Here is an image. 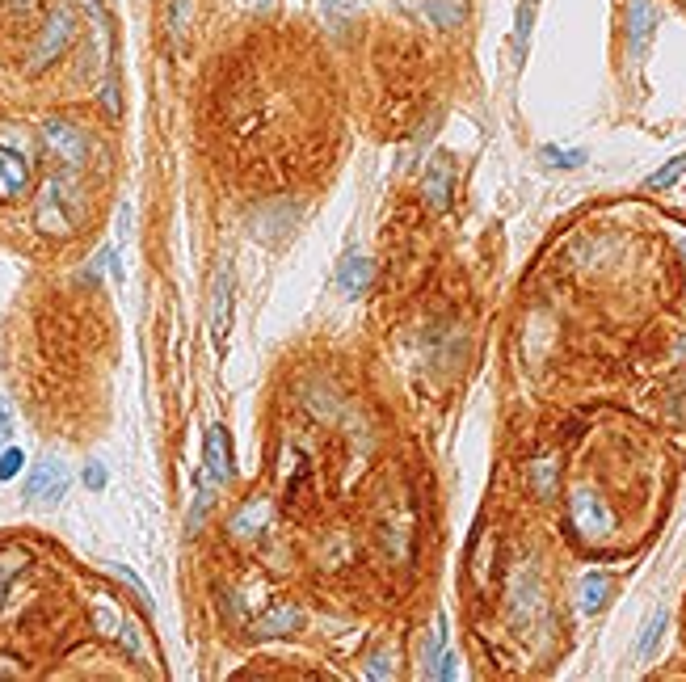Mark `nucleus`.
Wrapping results in <instances>:
<instances>
[{
	"label": "nucleus",
	"instance_id": "nucleus-1",
	"mask_svg": "<svg viewBox=\"0 0 686 682\" xmlns=\"http://www.w3.org/2000/svg\"><path fill=\"white\" fill-rule=\"evenodd\" d=\"M72 173L76 169H64V173H51L43 190H38V207H34V224L51 232V236H68L76 228V215H80V198L72 190Z\"/></svg>",
	"mask_w": 686,
	"mask_h": 682
},
{
	"label": "nucleus",
	"instance_id": "nucleus-2",
	"mask_svg": "<svg viewBox=\"0 0 686 682\" xmlns=\"http://www.w3.org/2000/svg\"><path fill=\"white\" fill-rule=\"evenodd\" d=\"M569 527H573V535L581 539L585 548L607 544V539L615 535V510H611V501L602 497L598 489H590V485L573 489L569 493Z\"/></svg>",
	"mask_w": 686,
	"mask_h": 682
},
{
	"label": "nucleus",
	"instance_id": "nucleus-3",
	"mask_svg": "<svg viewBox=\"0 0 686 682\" xmlns=\"http://www.w3.org/2000/svg\"><path fill=\"white\" fill-rule=\"evenodd\" d=\"M34 182V156L26 152L22 135L0 131V203H17Z\"/></svg>",
	"mask_w": 686,
	"mask_h": 682
},
{
	"label": "nucleus",
	"instance_id": "nucleus-4",
	"mask_svg": "<svg viewBox=\"0 0 686 682\" xmlns=\"http://www.w3.org/2000/svg\"><path fill=\"white\" fill-rule=\"evenodd\" d=\"M72 34H76V17L68 13V9H55L47 22H43V30H38V38H34V47H30V72H43V68H51L59 55H64L68 47H72Z\"/></svg>",
	"mask_w": 686,
	"mask_h": 682
},
{
	"label": "nucleus",
	"instance_id": "nucleus-5",
	"mask_svg": "<svg viewBox=\"0 0 686 682\" xmlns=\"http://www.w3.org/2000/svg\"><path fill=\"white\" fill-rule=\"evenodd\" d=\"M43 144L64 160V169H80L89 160V135L68 118H47L43 123Z\"/></svg>",
	"mask_w": 686,
	"mask_h": 682
},
{
	"label": "nucleus",
	"instance_id": "nucleus-6",
	"mask_svg": "<svg viewBox=\"0 0 686 682\" xmlns=\"http://www.w3.org/2000/svg\"><path fill=\"white\" fill-rule=\"evenodd\" d=\"M64 493H68V468L59 459H38L26 476V501L30 506H59Z\"/></svg>",
	"mask_w": 686,
	"mask_h": 682
},
{
	"label": "nucleus",
	"instance_id": "nucleus-7",
	"mask_svg": "<svg viewBox=\"0 0 686 682\" xmlns=\"http://www.w3.org/2000/svg\"><path fill=\"white\" fill-rule=\"evenodd\" d=\"M657 22H661L657 0H628V51H632V59H644Z\"/></svg>",
	"mask_w": 686,
	"mask_h": 682
},
{
	"label": "nucleus",
	"instance_id": "nucleus-8",
	"mask_svg": "<svg viewBox=\"0 0 686 682\" xmlns=\"http://www.w3.org/2000/svg\"><path fill=\"white\" fill-rule=\"evenodd\" d=\"M228 329H232V266L224 262L215 274V287H211V337L219 350H224V341H228Z\"/></svg>",
	"mask_w": 686,
	"mask_h": 682
},
{
	"label": "nucleus",
	"instance_id": "nucleus-9",
	"mask_svg": "<svg viewBox=\"0 0 686 682\" xmlns=\"http://www.w3.org/2000/svg\"><path fill=\"white\" fill-rule=\"evenodd\" d=\"M203 476H211L219 489L232 480V447H228V430L224 426H207V443H203Z\"/></svg>",
	"mask_w": 686,
	"mask_h": 682
},
{
	"label": "nucleus",
	"instance_id": "nucleus-10",
	"mask_svg": "<svg viewBox=\"0 0 686 682\" xmlns=\"http://www.w3.org/2000/svg\"><path fill=\"white\" fill-rule=\"evenodd\" d=\"M190 17H194V0H169L165 5V43H169V51L186 47Z\"/></svg>",
	"mask_w": 686,
	"mask_h": 682
},
{
	"label": "nucleus",
	"instance_id": "nucleus-11",
	"mask_svg": "<svg viewBox=\"0 0 686 682\" xmlns=\"http://www.w3.org/2000/svg\"><path fill=\"white\" fill-rule=\"evenodd\" d=\"M607 598H611V577H607V573L594 569V573L581 577V611H585V615L602 611V607H607Z\"/></svg>",
	"mask_w": 686,
	"mask_h": 682
},
{
	"label": "nucleus",
	"instance_id": "nucleus-12",
	"mask_svg": "<svg viewBox=\"0 0 686 682\" xmlns=\"http://www.w3.org/2000/svg\"><path fill=\"white\" fill-rule=\"evenodd\" d=\"M337 283H341V291H346V295L367 291V283H371V262H367V257H358V253H350L346 266H341V274H337Z\"/></svg>",
	"mask_w": 686,
	"mask_h": 682
},
{
	"label": "nucleus",
	"instance_id": "nucleus-13",
	"mask_svg": "<svg viewBox=\"0 0 686 682\" xmlns=\"http://www.w3.org/2000/svg\"><path fill=\"white\" fill-rule=\"evenodd\" d=\"M295 624H299V611H295L291 603H282V607H274L266 619H257L253 632H257V636H282V632H291Z\"/></svg>",
	"mask_w": 686,
	"mask_h": 682
},
{
	"label": "nucleus",
	"instance_id": "nucleus-14",
	"mask_svg": "<svg viewBox=\"0 0 686 682\" xmlns=\"http://www.w3.org/2000/svg\"><path fill=\"white\" fill-rule=\"evenodd\" d=\"M417 5L426 9L442 30H455L463 22V0H417Z\"/></svg>",
	"mask_w": 686,
	"mask_h": 682
},
{
	"label": "nucleus",
	"instance_id": "nucleus-15",
	"mask_svg": "<svg viewBox=\"0 0 686 682\" xmlns=\"http://www.w3.org/2000/svg\"><path fill=\"white\" fill-rule=\"evenodd\" d=\"M325 5V22L337 30V34H346L354 26V17H358V5L354 0H320Z\"/></svg>",
	"mask_w": 686,
	"mask_h": 682
},
{
	"label": "nucleus",
	"instance_id": "nucleus-16",
	"mask_svg": "<svg viewBox=\"0 0 686 682\" xmlns=\"http://www.w3.org/2000/svg\"><path fill=\"white\" fill-rule=\"evenodd\" d=\"M531 22H535V0H522L518 26H514V59H522L527 47H531Z\"/></svg>",
	"mask_w": 686,
	"mask_h": 682
},
{
	"label": "nucleus",
	"instance_id": "nucleus-17",
	"mask_svg": "<svg viewBox=\"0 0 686 682\" xmlns=\"http://www.w3.org/2000/svg\"><path fill=\"white\" fill-rule=\"evenodd\" d=\"M682 173H686V152H682V156H674L665 169H657V173L649 177V182H644V190H670Z\"/></svg>",
	"mask_w": 686,
	"mask_h": 682
},
{
	"label": "nucleus",
	"instance_id": "nucleus-18",
	"mask_svg": "<svg viewBox=\"0 0 686 682\" xmlns=\"http://www.w3.org/2000/svg\"><path fill=\"white\" fill-rule=\"evenodd\" d=\"M447 182H451V169H447V160H438V165L430 169V177H426V186L434 194V207H447Z\"/></svg>",
	"mask_w": 686,
	"mask_h": 682
},
{
	"label": "nucleus",
	"instance_id": "nucleus-19",
	"mask_svg": "<svg viewBox=\"0 0 686 682\" xmlns=\"http://www.w3.org/2000/svg\"><path fill=\"white\" fill-rule=\"evenodd\" d=\"M661 632H665V611H657L653 619H649V624H644V636H640V661L644 657H653V649H657V640H661Z\"/></svg>",
	"mask_w": 686,
	"mask_h": 682
},
{
	"label": "nucleus",
	"instance_id": "nucleus-20",
	"mask_svg": "<svg viewBox=\"0 0 686 682\" xmlns=\"http://www.w3.org/2000/svg\"><path fill=\"white\" fill-rule=\"evenodd\" d=\"M543 160H548V165H564V169H577L581 160H585V152H560V148H543Z\"/></svg>",
	"mask_w": 686,
	"mask_h": 682
},
{
	"label": "nucleus",
	"instance_id": "nucleus-21",
	"mask_svg": "<svg viewBox=\"0 0 686 682\" xmlns=\"http://www.w3.org/2000/svg\"><path fill=\"white\" fill-rule=\"evenodd\" d=\"M13 438V409H9V400L0 396V447H5Z\"/></svg>",
	"mask_w": 686,
	"mask_h": 682
},
{
	"label": "nucleus",
	"instance_id": "nucleus-22",
	"mask_svg": "<svg viewBox=\"0 0 686 682\" xmlns=\"http://www.w3.org/2000/svg\"><path fill=\"white\" fill-rule=\"evenodd\" d=\"M17 468H22V451H5V455H0V480H9Z\"/></svg>",
	"mask_w": 686,
	"mask_h": 682
},
{
	"label": "nucleus",
	"instance_id": "nucleus-23",
	"mask_svg": "<svg viewBox=\"0 0 686 682\" xmlns=\"http://www.w3.org/2000/svg\"><path fill=\"white\" fill-rule=\"evenodd\" d=\"M22 565H26L22 556H5V565H0V590H5V581H9L17 569H22Z\"/></svg>",
	"mask_w": 686,
	"mask_h": 682
},
{
	"label": "nucleus",
	"instance_id": "nucleus-24",
	"mask_svg": "<svg viewBox=\"0 0 686 682\" xmlns=\"http://www.w3.org/2000/svg\"><path fill=\"white\" fill-rule=\"evenodd\" d=\"M85 485H89V489H102V485H106V468H102V464H89V468H85Z\"/></svg>",
	"mask_w": 686,
	"mask_h": 682
},
{
	"label": "nucleus",
	"instance_id": "nucleus-25",
	"mask_svg": "<svg viewBox=\"0 0 686 682\" xmlns=\"http://www.w3.org/2000/svg\"><path fill=\"white\" fill-rule=\"evenodd\" d=\"M438 661H442V666H438L434 674H438V678H455V657H447V653H442Z\"/></svg>",
	"mask_w": 686,
	"mask_h": 682
}]
</instances>
